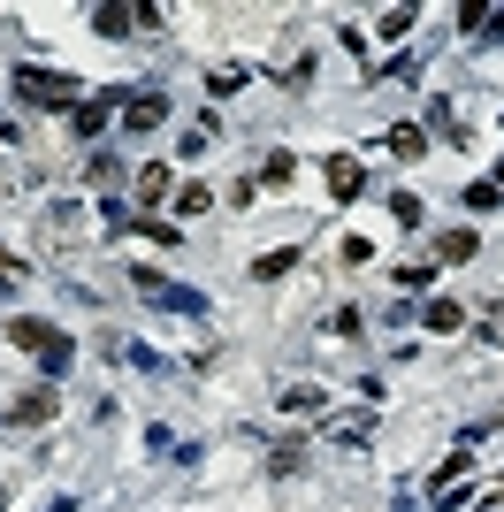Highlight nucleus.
I'll use <instances>...</instances> for the list:
<instances>
[{
  "instance_id": "nucleus-6",
  "label": "nucleus",
  "mask_w": 504,
  "mask_h": 512,
  "mask_svg": "<svg viewBox=\"0 0 504 512\" xmlns=\"http://www.w3.org/2000/svg\"><path fill=\"white\" fill-rule=\"evenodd\" d=\"M123 123H130V130H161V123H168V100H161V92H138V100L123 107Z\"/></svg>"
},
{
  "instance_id": "nucleus-5",
  "label": "nucleus",
  "mask_w": 504,
  "mask_h": 512,
  "mask_svg": "<svg viewBox=\"0 0 504 512\" xmlns=\"http://www.w3.org/2000/svg\"><path fill=\"white\" fill-rule=\"evenodd\" d=\"M420 321H428V337H459V329H466V306L459 299H428V314H420Z\"/></svg>"
},
{
  "instance_id": "nucleus-17",
  "label": "nucleus",
  "mask_w": 504,
  "mask_h": 512,
  "mask_svg": "<svg viewBox=\"0 0 504 512\" xmlns=\"http://www.w3.org/2000/svg\"><path fill=\"white\" fill-rule=\"evenodd\" d=\"M466 467H474V451H451V459H436V490H443V482H459Z\"/></svg>"
},
{
  "instance_id": "nucleus-18",
  "label": "nucleus",
  "mask_w": 504,
  "mask_h": 512,
  "mask_svg": "<svg viewBox=\"0 0 504 512\" xmlns=\"http://www.w3.org/2000/svg\"><path fill=\"white\" fill-rule=\"evenodd\" d=\"M291 169H298L291 153H268V169H260V184H291Z\"/></svg>"
},
{
  "instance_id": "nucleus-13",
  "label": "nucleus",
  "mask_w": 504,
  "mask_h": 512,
  "mask_svg": "<svg viewBox=\"0 0 504 512\" xmlns=\"http://www.w3.org/2000/svg\"><path fill=\"white\" fill-rule=\"evenodd\" d=\"M207 207H214L207 184H176V199H168V214H207Z\"/></svg>"
},
{
  "instance_id": "nucleus-7",
  "label": "nucleus",
  "mask_w": 504,
  "mask_h": 512,
  "mask_svg": "<svg viewBox=\"0 0 504 512\" xmlns=\"http://www.w3.org/2000/svg\"><path fill=\"white\" fill-rule=\"evenodd\" d=\"M474 253H482V237H474V230H443L436 237V260H443V268H459V260H474Z\"/></svg>"
},
{
  "instance_id": "nucleus-9",
  "label": "nucleus",
  "mask_w": 504,
  "mask_h": 512,
  "mask_svg": "<svg viewBox=\"0 0 504 512\" xmlns=\"http://www.w3.org/2000/svg\"><path fill=\"white\" fill-rule=\"evenodd\" d=\"M161 199H176V176H168V161H153V169L138 176V207H161Z\"/></svg>"
},
{
  "instance_id": "nucleus-8",
  "label": "nucleus",
  "mask_w": 504,
  "mask_h": 512,
  "mask_svg": "<svg viewBox=\"0 0 504 512\" xmlns=\"http://www.w3.org/2000/svg\"><path fill=\"white\" fill-rule=\"evenodd\" d=\"M382 146L398 153V161H428V130H420V123H398L390 138H382Z\"/></svg>"
},
{
  "instance_id": "nucleus-19",
  "label": "nucleus",
  "mask_w": 504,
  "mask_h": 512,
  "mask_svg": "<svg viewBox=\"0 0 504 512\" xmlns=\"http://www.w3.org/2000/svg\"><path fill=\"white\" fill-rule=\"evenodd\" d=\"M107 123V100H77V130H100Z\"/></svg>"
},
{
  "instance_id": "nucleus-12",
  "label": "nucleus",
  "mask_w": 504,
  "mask_h": 512,
  "mask_svg": "<svg viewBox=\"0 0 504 512\" xmlns=\"http://www.w3.org/2000/svg\"><path fill=\"white\" fill-rule=\"evenodd\" d=\"M283 413H329V390L321 383H291L283 390Z\"/></svg>"
},
{
  "instance_id": "nucleus-2",
  "label": "nucleus",
  "mask_w": 504,
  "mask_h": 512,
  "mask_svg": "<svg viewBox=\"0 0 504 512\" xmlns=\"http://www.w3.org/2000/svg\"><path fill=\"white\" fill-rule=\"evenodd\" d=\"M8 344H16V352H31L46 375H62V367H69V337L54 329V321H39V314H16V321H8Z\"/></svg>"
},
{
  "instance_id": "nucleus-10",
  "label": "nucleus",
  "mask_w": 504,
  "mask_h": 512,
  "mask_svg": "<svg viewBox=\"0 0 504 512\" xmlns=\"http://www.w3.org/2000/svg\"><path fill=\"white\" fill-rule=\"evenodd\" d=\"M130 23H138V8H115V0L92 8V31H100V39H130Z\"/></svg>"
},
{
  "instance_id": "nucleus-21",
  "label": "nucleus",
  "mask_w": 504,
  "mask_h": 512,
  "mask_svg": "<svg viewBox=\"0 0 504 512\" xmlns=\"http://www.w3.org/2000/svg\"><path fill=\"white\" fill-rule=\"evenodd\" d=\"M497 176H504V161H497Z\"/></svg>"
},
{
  "instance_id": "nucleus-20",
  "label": "nucleus",
  "mask_w": 504,
  "mask_h": 512,
  "mask_svg": "<svg viewBox=\"0 0 504 512\" xmlns=\"http://www.w3.org/2000/svg\"><path fill=\"white\" fill-rule=\"evenodd\" d=\"M0 268H8V253H0Z\"/></svg>"
},
{
  "instance_id": "nucleus-11",
  "label": "nucleus",
  "mask_w": 504,
  "mask_h": 512,
  "mask_svg": "<svg viewBox=\"0 0 504 512\" xmlns=\"http://www.w3.org/2000/svg\"><path fill=\"white\" fill-rule=\"evenodd\" d=\"M291 268H298V245H283V253H260V260H252V283H283Z\"/></svg>"
},
{
  "instance_id": "nucleus-1",
  "label": "nucleus",
  "mask_w": 504,
  "mask_h": 512,
  "mask_svg": "<svg viewBox=\"0 0 504 512\" xmlns=\"http://www.w3.org/2000/svg\"><path fill=\"white\" fill-rule=\"evenodd\" d=\"M8 92H16L23 107H54V115H77V77H62V69L23 62L16 77H8Z\"/></svg>"
},
{
  "instance_id": "nucleus-14",
  "label": "nucleus",
  "mask_w": 504,
  "mask_h": 512,
  "mask_svg": "<svg viewBox=\"0 0 504 512\" xmlns=\"http://www.w3.org/2000/svg\"><path fill=\"white\" fill-rule=\"evenodd\" d=\"M298 467H306V444H275L268 451V474H298Z\"/></svg>"
},
{
  "instance_id": "nucleus-16",
  "label": "nucleus",
  "mask_w": 504,
  "mask_h": 512,
  "mask_svg": "<svg viewBox=\"0 0 504 512\" xmlns=\"http://www.w3.org/2000/svg\"><path fill=\"white\" fill-rule=\"evenodd\" d=\"M405 31H413V8H382V31H375V39H405Z\"/></svg>"
},
{
  "instance_id": "nucleus-15",
  "label": "nucleus",
  "mask_w": 504,
  "mask_h": 512,
  "mask_svg": "<svg viewBox=\"0 0 504 512\" xmlns=\"http://www.w3.org/2000/svg\"><path fill=\"white\" fill-rule=\"evenodd\" d=\"M390 214H398V230H420V222H428V207H420L413 192H398V199H390Z\"/></svg>"
},
{
  "instance_id": "nucleus-3",
  "label": "nucleus",
  "mask_w": 504,
  "mask_h": 512,
  "mask_svg": "<svg viewBox=\"0 0 504 512\" xmlns=\"http://www.w3.org/2000/svg\"><path fill=\"white\" fill-rule=\"evenodd\" d=\"M54 413H62L54 383H31V390H16V406H8V428H46Z\"/></svg>"
},
{
  "instance_id": "nucleus-4",
  "label": "nucleus",
  "mask_w": 504,
  "mask_h": 512,
  "mask_svg": "<svg viewBox=\"0 0 504 512\" xmlns=\"http://www.w3.org/2000/svg\"><path fill=\"white\" fill-rule=\"evenodd\" d=\"M329 192H336V199H359V192H367V161L336 153V161H329Z\"/></svg>"
}]
</instances>
